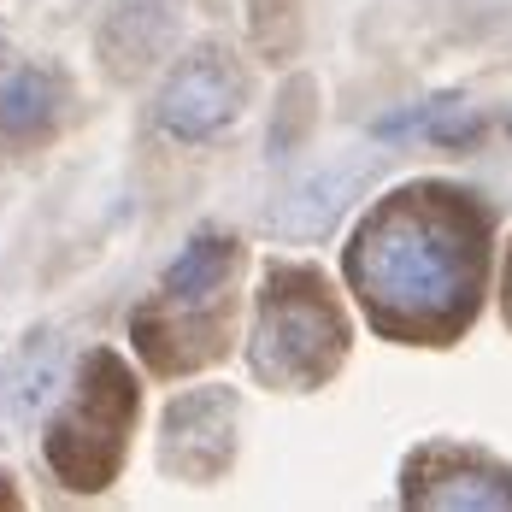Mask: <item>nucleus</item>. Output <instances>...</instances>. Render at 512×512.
Masks as SVG:
<instances>
[{"mask_svg": "<svg viewBox=\"0 0 512 512\" xmlns=\"http://www.w3.org/2000/svg\"><path fill=\"white\" fill-rule=\"evenodd\" d=\"M507 130H512V118H507Z\"/></svg>", "mask_w": 512, "mask_h": 512, "instance_id": "obj_10", "label": "nucleus"}, {"mask_svg": "<svg viewBox=\"0 0 512 512\" xmlns=\"http://www.w3.org/2000/svg\"><path fill=\"white\" fill-rule=\"evenodd\" d=\"M365 171H371V165H336V171H318V177H307V183H295L283 201L271 206V230L289 236V242L324 236V230L342 218V206L359 195Z\"/></svg>", "mask_w": 512, "mask_h": 512, "instance_id": "obj_5", "label": "nucleus"}, {"mask_svg": "<svg viewBox=\"0 0 512 512\" xmlns=\"http://www.w3.org/2000/svg\"><path fill=\"white\" fill-rule=\"evenodd\" d=\"M242 106V71L224 53H195L171 71L165 95H159V124L171 136H212L218 124H230Z\"/></svg>", "mask_w": 512, "mask_h": 512, "instance_id": "obj_4", "label": "nucleus"}, {"mask_svg": "<svg viewBox=\"0 0 512 512\" xmlns=\"http://www.w3.org/2000/svg\"><path fill=\"white\" fill-rule=\"evenodd\" d=\"M418 507H512V477L489 460H460L442 477H424Z\"/></svg>", "mask_w": 512, "mask_h": 512, "instance_id": "obj_7", "label": "nucleus"}, {"mask_svg": "<svg viewBox=\"0 0 512 512\" xmlns=\"http://www.w3.org/2000/svg\"><path fill=\"white\" fill-rule=\"evenodd\" d=\"M53 118H59V83L53 77L24 71L0 89V130L6 136H42Z\"/></svg>", "mask_w": 512, "mask_h": 512, "instance_id": "obj_9", "label": "nucleus"}, {"mask_svg": "<svg viewBox=\"0 0 512 512\" xmlns=\"http://www.w3.org/2000/svg\"><path fill=\"white\" fill-rule=\"evenodd\" d=\"M348 271L383 330L442 336L471 318L483 283V224L465 195L407 189L365 218Z\"/></svg>", "mask_w": 512, "mask_h": 512, "instance_id": "obj_1", "label": "nucleus"}, {"mask_svg": "<svg viewBox=\"0 0 512 512\" xmlns=\"http://www.w3.org/2000/svg\"><path fill=\"white\" fill-rule=\"evenodd\" d=\"M130 418H136V383H130V371L112 354H95L89 371H83V383H77L71 412L53 424V436H48L53 471L71 489H101L106 477L118 471Z\"/></svg>", "mask_w": 512, "mask_h": 512, "instance_id": "obj_2", "label": "nucleus"}, {"mask_svg": "<svg viewBox=\"0 0 512 512\" xmlns=\"http://www.w3.org/2000/svg\"><path fill=\"white\" fill-rule=\"evenodd\" d=\"M171 36V6L165 0H118L112 24H106V53H112V71H136L148 65Z\"/></svg>", "mask_w": 512, "mask_h": 512, "instance_id": "obj_6", "label": "nucleus"}, {"mask_svg": "<svg viewBox=\"0 0 512 512\" xmlns=\"http://www.w3.org/2000/svg\"><path fill=\"white\" fill-rule=\"evenodd\" d=\"M348 348V330L336 307L324 301V289L312 277H277L265 289V318H259V354L254 365L277 383L307 389L318 377L336 371V359Z\"/></svg>", "mask_w": 512, "mask_h": 512, "instance_id": "obj_3", "label": "nucleus"}, {"mask_svg": "<svg viewBox=\"0 0 512 512\" xmlns=\"http://www.w3.org/2000/svg\"><path fill=\"white\" fill-rule=\"evenodd\" d=\"M230 265H236V242H230V236H195V242L183 248V259L165 271V301H177V307L212 301V295L224 289Z\"/></svg>", "mask_w": 512, "mask_h": 512, "instance_id": "obj_8", "label": "nucleus"}]
</instances>
